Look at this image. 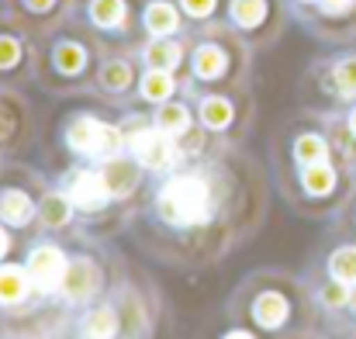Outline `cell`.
Instances as JSON below:
<instances>
[{
	"mask_svg": "<svg viewBox=\"0 0 356 339\" xmlns=\"http://www.w3.org/2000/svg\"><path fill=\"white\" fill-rule=\"evenodd\" d=\"M101 80H104V87H108V90H121V87H128L131 70H128L124 63H108V66H104V73H101Z\"/></svg>",
	"mask_w": 356,
	"mask_h": 339,
	"instance_id": "d4e9b609",
	"label": "cell"
},
{
	"mask_svg": "<svg viewBox=\"0 0 356 339\" xmlns=\"http://www.w3.org/2000/svg\"><path fill=\"white\" fill-rule=\"evenodd\" d=\"M225 339H249L245 333H232V336H225Z\"/></svg>",
	"mask_w": 356,
	"mask_h": 339,
	"instance_id": "1f68e13d",
	"label": "cell"
},
{
	"mask_svg": "<svg viewBox=\"0 0 356 339\" xmlns=\"http://www.w3.org/2000/svg\"><path fill=\"white\" fill-rule=\"evenodd\" d=\"M0 219H3L7 226H24V222L31 219V201H28V194L7 191V194L0 198Z\"/></svg>",
	"mask_w": 356,
	"mask_h": 339,
	"instance_id": "52a82bcc",
	"label": "cell"
},
{
	"mask_svg": "<svg viewBox=\"0 0 356 339\" xmlns=\"http://www.w3.org/2000/svg\"><path fill=\"white\" fill-rule=\"evenodd\" d=\"M222 70H225V56H222V49H215V45L197 49V56H194V73H197V77L211 80V77H218Z\"/></svg>",
	"mask_w": 356,
	"mask_h": 339,
	"instance_id": "7c38bea8",
	"label": "cell"
},
{
	"mask_svg": "<svg viewBox=\"0 0 356 339\" xmlns=\"http://www.w3.org/2000/svg\"><path fill=\"white\" fill-rule=\"evenodd\" d=\"M159 212L173 226H197L208 219V184L197 177H173L159 194Z\"/></svg>",
	"mask_w": 356,
	"mask_h": 339,
	"instance_id": "6da1fadb",
	"label": "cell"
},
{
	"mask_svg": "<svg viewBox=\"0 0 356 339\" xmlns=\"http://www.w3.org/2000/svg\"><path fill=\"white\" fill-rule=\"evenodd\" d=\"M70 198L80 208H101L111 198V187H108L104 173H80L73 180V187H70Z\"/></svg>",
	"mask_w": 356,
	"mask_h": 339,
	"instance_id": "5b68a950",
	"label": "cell"
},
{
	"mask_svg": "<svg viewBox=\"0 0 356 339\" xmlns=\"http://www.w3.org/2000/svg\"><path fill=\"white\" fill-rule=\"evenodd\" d=\"M70 145L83 156H115L121 145V132L104 121L83 118V121L70 125Z\"/></svg>",
	"mask_w": 356,
	"mask_h": 339,
	"instance_id": "7a4b0ae2",
	"label": "cell"
},
{
	"mask_svg": "<svg viewBox=\"0 0 356 339\" xmlns=\"http://www.w3.org/2000/svg\"><path fill=\"white\" fill-rule=\"evenodd\" d=\"M17 63V42L14 38H0V66Z\"/></svg>",
	"mask_w": 356,
	"mask_h": 339,
	"instance_id": "83f0119b",
	"label": "cell"
},
{
	"mask_svg": "<svg viewBox=\"0 0 356 339\" xmlns=\"http://www.w3.org/2000/svg\"><path fill=\"white\" fill-rule=\"evenodd\" d=\"M145 59L156 66V70H170V66H177L180 63V45L177 42H152L149 49H145Z\"/></svg>",
	"mask_w": 356,
	"mask_h": 339,
	"instance_id": "5bb4252c",
	"label": "cell"
},
{
	"mask_svg": "<svg viewBox=\"0 0 356 339\" xmlns=\"http://www.w3.org/2000/svg\"><path fill=\"white\" fill-rule=\"evenodd\" d=\"M28 291V281H24V270L17 267H0V301L3 305H14L21 301Z\"/></svg>",
	"mask_w": 356,
	"mask_h": 339,
	"instance_id": "30bf717a",
	"label": "cell"
},
{
	"mask_svg": "<svg viewBox=\"0 0 356 339\" xmlns=\"http://www.w3.org/2000/svg\"><path fill=\"white\" fill-rule=\"evenodd\" d=\"M322 298H325V305H343V301H350V294H346V287H343V281H336V284H329L325 291H322Z\"/></svg>",
	"mask_w": 356,
	"mask_h": 339,
	"instance_id": "4316f807",
	"label": "cell"
},
{
	"mask_svg": "<svg viewBox=\"0 0 356 339\" xmlns=\"http://www.w3.org/2000/svg\"><path fill=\"white\" fill-rule=\"evenodd\" d=\"M104 180H108V187H111V194H128L131 187H135V180H138V170L131 166V163H124V159H111L108 163V170H104Z\"/></svg>",
	"mask_w": 356,
	"mask_h": 339,
	"instance_id": "9c48e42d",
	"label": "cell"
},
{
	"mask_svg": "<svg viewBox=\"0 0 356 339\" xmlns=\"http://www.w3.org/2000/svg\"><path fill=\"white\" fill-rule=\"evenodd\" d=\"M3 249H7V239H3V232H0V253H3Z\"/></svg>",
	"mask_w": 356,
	"mask_h": 339,
	"instance_id": "d6a6232c",
	"label": "cell"
},
{
	"mask_svg": "<svg viewBox=\"0 0 356 339\" xmlns=\"http://www.w3.org/2000/svg\"><path fill=\"white\" fill-rule=\"evenodd\" d=\"M252 312H256V322L259 326L273 329V326H280L287 319V301L280 294H263V298H256V308Z\"/></svg>",
	"mask_w": 356,
	"mask_h": 339,
	"instance_id": "ba28073f",
	"label": "cell"
},
{
	"mask_svg": "<svg viewBox=\"0 0 356 339\" xmlns=\"http://www.w3.org/2000/svg\"><path fill=\"white\" fill-rule=\"evenodd\" d=\"M318 3H322L325 14H346L353 7V0H318Z\"/></svg>",
	"mask_w": 356,
	"mask_h": 339,
	"instance_id": "f1b7e54d",
	"label": "cell"
},
{
	"mask_svg": "<svg viewBox=\"0 0 356 339\" xmlns=\"http://www.w3.org/2000/svg\"><path fill=\"white\" fill-rule=\"evenodd\" d=\"M142 94H145L149 101H166V97L173 94V80H170V73H166V70H152V73L142 80Z\"/></svg>",
	"mask_w": 356,
	"mask_h": 339,
	"instance_id": "9a60e30c",
	"label": "cell"
},
{
	"mask_svg": "<svg viewBox=\"0 0 356 339\" xmlns=\"http://www.w3.org/2000/svg\"><path fill=\"white\" fill-rule=\"evenodd\" d=\"M63 291L70 298H87L90 291H97V267L90 260H76L66 267V277H63Z\"/></svg>",
	"mask_w": 356,
	"mask_h": 339,
	"instance_id": "8992f818",
	"label": "cell"
},
{
	"mask_svg": "<svg viewBox=\"0 0 356 339\" xmlns=\"http://www.w3.org/2000/svg\"><path fill=\"white\" fill-rule=\"evenodd\" d=\"M294 152H298V159H301L305 166H315V163H325V142H322L318 135H305V139H298V145H294Z\"/></svg>",
	"mask_w": 356,
	"mask_h": 339,
	"instance_id": "d6986e66",
	"label": "cell"
},
{
	"mask_svg": "<svg viewBox=\"0 0 356 339\" xmlns=\"http://www.w3.org/2000/svg\"><path fill=\"white\" fill-rule=\"evenodd\" d=\"M350 305H353V308H356V287H353V291H350Z\"/></svg>",
	"mask_w": 356,
	"mask_h": 339,
	"instance_id": "836d02e7",
	"label": "cell"
},
{
	"mask_svg": "<svg viewBox=\"0 0 356 339\" xmlns=\"http://www.w3.org/2000/svg\"><path fill=\"white\" fill-rule=\"evenodd\" d=\"M28 7H35V10H49L52 0H28Z\"/></svg>",
	"mask_w": 356,
	"mask_h": 339,
	"instance_id": "4dcf8cb0",
	"label": "cell"
},
{
	"mask_svg": "<svg viewBox=\"0 0 356 339\" xmlns=\"http://www.w3.org/2000/svg\"><path fill=\"white\" fill-rule=\"evenodd\" d=\"M0 132H3V121H0Z\"/></svg>",
	"mask_w": 356,
	"mask_h": 339,
	"instance_id": "d590c367",
	"label": "cell"
},
{
	"mask_svg": "<svg viewBox=\"0 0 356 339\" xmlns=\"http://www.w3.org/2000/svg\"><path fill=\"white\" fill-rule=\"evenodd\" d=\"M145 28L152 31V35H170V31H177V10L170 7V3H152L149 10H145Z\"/></svg>",
	"mask_w": 356,
	"mask_h": 339,
	"instance_id": "8fae6325",
	"label": "cell"
},
{
	"mask_svg": "<svg viewBox=\"0 0 356 339\" xmlns=\"http://www.w3.org/2000/svg\"><path fill=\"white\" fill-rule=\"evenodd\" d=\"M232 14H236L238 24L252 28V24H259V21L266 17V3H263V0H236V3H232Z\"/></svg>",
	"mask_w": 356,
	"mask_h": 339,
	"instance_id": "7402d4cb",
	"label": "cell"
},
{
	"mask_svg": "<svg viewBox=\"0 0 356 339\" xmlns=\"http://www.w3.org/2000/svg\"><path fill=\"white\" fill-rule=\"evenodd\" d=\"M28 274H31V281L38 284V291H56V287H63L66 260H63L59 249L42 246V249L31 253V260H28Z\"/></svg>",
	"mask_w": 356,
	"mask_h": 339,
	"instance_id": "277c9868",
	"label": "cell"
},
{
	"mask_svg": "<svg viewBox=\"0 0 356 339\" xmlns=\"http://www.w3.org/2000/svg\"><path fill=\"white\" fill-rule=\"evenodd\" d=\"M156 121H159V132H166V135H184L187 132V125H191V118H187V111L184 108H163V111L156 114Z\"/></svg>",
	"mask_w": 356,
	"mask_h": 339,
	"instance_id": "e0dca14e",
	"label": "cell"
},
{
	"mask_svg": "<svg viewBox=\"0 0 356 339\" xmlns=\"http://www.w3.org/2000/svg\"><path fill=\"white\" fill-rule=\"evenodd\" d=\"M332 84H336V90H339L343 97H353L356 94V56L343 59V63L332 70Z\"/></svg>",
	"mask_w": 356,
	"mask_h": 339,
	"instance_id": "44dd1931",
	"label": "cell"
},
{
	"mask_svg": "<svg viewBox=\"0 0 356 339\" xmlns=\"http://www.w3.org/2000/svg\"><path fill=\"white\" fill-rule=\"evenodd\" d=\"M332 277L343 284H356V249H339L332 256Z\"/></svg>",
	"mask_w": 356,
	"mask_h": 339,
	"instance_id": "603a6c76",
	"label": "cell"
},
{
	"mask_svg": "<svg viewBox=\"0 0 356 339\" xmlns=\"http://www.w3.org/2000/svg\"><path fill=\"white\" fill-rule=\"evenodd\" d=\"M56 59H59V70H66V73H76L80 66H83V49L80 45H59L56 49Z\"/></svg>",
	"mask_w": 356,
	"mask_h": 339,
	"instance_id": "484cf974",
	"label": "cell"
},
{
	"mask_svg": "<svg viewBox=\"0 0 356 339\" xmlns=\"http://www.w3.org/2000/svg\"><path fill=\"white\" fill-rule=\"evenodd\" d=\"M201 118H204V125H211V128H225V125L232 121V108H229V101H222V97H208V101L201 104Z\"/></svg>",
	"mask_w": 356,
	"mask_h": 339,
	"instance_id": "ac0fdd59",
	"label": "cell"
},
{
	"mask_svg": "<svg viewBox=\"0 0 356 339\" xmlns=\"http://www.w3.org/2000/svg\"><path fill=\"white\" fill-rule=\"evenodd\" d=\"M90 14H94V21H97L101 28H111V24H121V21H124V3H121V0H94Z\"/></svg>",
	"mask_w": 356,
	"mask_h": 339,
	"instance_id": "2e32d148",
	"label": "cell"
},
{
	"mask_svg": "<svg viewBox=\"0 0 356 339\" xmlns=\"http://www.w3.org/2000/svg\"><path fill=\"white\" fill-rule=\"evenodd\" d=\"M128 145H131L135 159L145 163V166H152V170H163V166H170L177 159L173 145L166 142V132H145V128H138V132H131V142Z\"/></svg>",
	"mask_w": 356,
	"mask_h": 339,
	"instance_id": "3957f363",
	"label": "cell"
},
{
	"mask_svg": "<svg viewBox=\"0 0 356 339\" xmlns=\"http://www.w3.org/2000/svg\"><path fill=\"white\" fill-rule=\"evenodd\" d=\"M83 333H87V339H111L115 336V315H111V308L90 312V315L83 319Z\"/></svg>",
	"mask_w": 356,
	"mask_h": 339,
	"instance_id": "4fadbf2b",
	"label": "cell"
},
{
	"mask_svg": "<svg viewBox=\"0 0 356 339\" xmlns=\"http://www.w3.org/2000/svg\"><path fill=\"white\" fill-rule=\"evenodd\" d=\"M350 125H353V132H356V111H353V118H350Z\"/></svg>",
	"mask_w": 356,
	"mask_h": 339,
	"instance_id": "e575fe53",
	"label": "cell"
},
{
	"mask_svg": "<svg viewBox=\"0 0 356 339\" xmlns=\"http://www.w3.org/2000/svg\"><path fill=\"white\" fill-rule=\"evenodd\" d=\"M184 7L191 10V14H211V7H215V0H184Z\"/></svg>",
	"mask_w": 356,
	"mask_h": 339,
	"instance_id": "f546056e",
	"label": "cell"
},
{
	"mask_svg": "<svg viewBox=\"0 0 356 339\" xmlns=\"http://www.w3.org/2000/svg\"><path fill=\"white\" fill-rule=\"evenodd\" d=\"M332 184H336V177H332V170H329L325 163H315V166L305 170V187H308L312 194H329Z\"/></svg>",
	"mask_w": 356,
	"mask_h": 339,
	"instance_id": "ffe728a7",
	"label": "cell"
},
{
	"mask_svg": "<svg viewBox=\"0 0 356 339\" xmlns=\"http://www.w3.org/2000/svg\"><path fill=\"white\" fill-rule=\"evenodd\" d=\"M42 219H45V226H63L70 219V201L66 198H45Z\"/></svg>",
	"mask_w": 356,
	"mask_h": 339,
	"instance_id": "cb8c5ba5",
	"label": "cell"
}]
</instances>
